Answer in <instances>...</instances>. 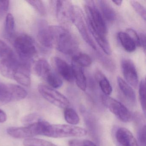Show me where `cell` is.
Instances as JSON below:
<instances>
[{
  "instance_id": "obj_27",
  "label": "cell",
  "mask_w": 146,
  "mask_h": 146,
  "mask_svg": "<svg viewBox=\"0 0 146 146\" xmlns=\"http://www.w3.org/2000/svg\"><path fill=\"white\" fill-rule=\"evenodd\" d=\"M24 146H57L46 140L37 138H27L24 141Z\"/></svg>"
},
{
  "instance_id": "obj_36",
  "label": "cell",
  "mask_w": 146,
  "mask_h": 146,
  "mask_svg": "<svg viewBox=\"0 0 146 146\" xmlns=\"http://www.w3.org/2000/svg\"><path fill=\"white\" fill-rule=\"evenodd\" d=\"M7 119V116L5 111L0 109V123L5 122Z\"/></svg>"
},
{
  "instance_id": "obj_17",
  "label": "cell",
  "mask_w": 146,
  "mask_h": 146,
  "mask_svg": "<svg viewBox=\"0 0 146 146\" xmlns=\"http://www.w3.org/2000/svg\"><path fill=\"white\" fill-rule=\"evenodd\" d=\"M117 83L121 93L127 100L132 103L136 102V94L131 86L120 77L117 78Z\"/></svg>"
},
{
  "instance_id": "obj_34",
  "label": "cell",
  "mask_w": 146,
  "mask_h": 146,
  "mask_svg": "<svg viewBox=\"0 0 146 146\" xmlns=\"http://www.w3.org/2000/svg\"><path fill=\"white\" fill-rule=\"evenodd\" d=\"M69 146H84L83 141L82 140L73 139L70 140L68 143Z\"/></svg>"
},
{
  "instance_id": "obj_20",
  "label": "cell",
  "mask_w": 146,
  "mask_h": 146,
  "mask_svg": "<svg viewBox=\"0 0 146 146\" xmlns=\"http://www.w3.org/2000/svg\"><path fill=\"white\" fill-rule=\"evenodd\" d=\"M34 70L38 76L44 79L52 69L46 59H40L35 64Z\"/></svg>"
},
{
  "instance_id": "obj_3",
  "label": "cell",
  "mask_w": 146,
  "mask_h": 146,
  "mask_svg": "<svg viewBox=\"0 0 146 146\" xmlns=\"http://www.w3.org/2000/svg\"><path fill=\"white\" fill-rule=\"evenodd\" d=\"M85 129L76 125L66 124H50L45 127L42 135L53 138L81 137L87 134Z\"/></svg>"
},
{
  "instance_id": "obj_30",
  "label": "cell",
  "mask_w": 146,
  "mask_h": 146,
  "mask_svg": "<svg viewBox=\"0 0 146 146\" xmlns=\"http://www.w3.org/2000/svg\"><path fill=\"white\" fill-rule=\"evenodd\" d=\"M27 2L33 7V8H35V10H36L40 15L43 16L46 14V8L44 4L41 1H28Z\"/></svg>"
},
{
  "instance_id": "obj_37",
  "label": "cell",
  "mask_w": 146,
  "mask_h": 146,
  "mask_svg": "<svg viewBox=\"0 0 146 146\" xmlns=\"http://www.w3.org/2000/svg\"><path fill=\"white\" fill-rule=\"evenodd\" d=\"M83 143L84 146H96L93 142L89 140H84L83 141Z\"/></svg>"
},
{
  "instance_id": "obj_29",
  "label": "cell",
  "mask_w": 146,
  "mask_h": 146,
  "mask_svg": "<svg viewBox=\"0 0 146 146\" xmlns=\"http://www.w3.org/2000/svg\"><path fill=\"white\" fill-rule=\"evenodd\" d=\"M130 4L137 14L144 20L146 21V13L145 7L140 3L135 1H130Z\"/></svg>"
},
{
  "instance_id": "obj_26",
  "label": "cell",
  "mask_w": 146,
  "mask_h": 146,
  "mask_svg": "<svg viewBox=\"0 0 146 146\" xmlns=\"http://www.w3.org/2000/svg\"><path fill=\"white\" fill-rule=\"evenodd\" d=\"M72 60L82 67H88L92 64V59L90 56L83 53H78L74 54L72 57Z\"/></svg>"
},
{
  "instance_id": "obj_9",
  "label": "cell",
  "mask_w": 146,
  "mask_h": 146,
  "mask_svg": "<svg viewBox=\"0 0 146 146\" xmlns=\"http://www.w3.org/2000/svg\"><path fill=\"white\" fill-rule=\"evenodd\" d=\"M54 2L57 19L61 22L71 21L74 6L69 1H54Z\"/></svg>"
},
{
  "instance_id": "obj_23",
  "label": "cell",
  "mask_w": 146,
  "mask_h": 146,
  "mask_svg": "<svg viewBox=\"0 0 146 146\" xmlns=\"http://www.w3.org/2000/svg\"><path fill=\"white\" fill-rule=\"evenodd\" d=\"M15 23L14 17L11 13L6 15L5 21V34L8 39L14 38L15 33Z\"/></svg>"
},
{
  "instance_id": "obj_12",
  "label": "cell",
  "mask_w": 146,
  "mask_h": 146,
  "mask_svg": "<svg viewBox=\"0 0 146 146\" xmlns=\"http://www.w3.org/2000/svg\"><path fill=\"white\" fill-rule=\"evenodd\" d=\"M7 133L16 138H30L38 135L36 122L20 127H11L7 129Z\"/></svg>"
},
{
  "instance_id": "obj_33",
  "label": "cell",
  "mask_w": 146,
  "mask_h": 146,
  "mask_svg": "<svg viewBox=\"0 0 146 146\" xmlns=\"http://www.w3.org/2000/svg\"><path fill=\"white\" fill-rule=\"evenodd\" d=\"M137 135L141 146H146V127L145 125L140 128Z\"/></svg>"
},
{
  "instance_id": "obj_2",
  "label": "cell",
  "mask_w": 146,
  "mask_h": 146,
  "mask_svg": "<svg viewBox=\"0 0 146 146\" xmlns=\"http://www.w3.org/2000/svg\"><path fill=\"white\" fill-rule=\"evenodd\" d=\"M13 38V46L19 59L30 63L37 53L34 39L25 34H20Z\"/></svg>"
},
{
  "instance_id": "obj_14",
  "label": "cell",
  "mask_w": 146,
  "mask_h": 146,
  "mask_svg": "<svg viewBox=\"0 0 146 146\" xmlns=\"http://www.w3.org/2000/svg\"><path fill=\"white\" fill-rule=\"evenodd\" d=\"M54 63L58 73L64 79L69 82H73L74 76L72 66L58 57L54 58Z\"/></svg>"
},
{
  "instance_id": "obj_16",
  "label": "cell",
  "mask_w": 146,
  "mask_h": 146,
  "mask_svg": "<svg viewBox=\"0 0 146 146\" xmlns=\"http://www.w3.org/2000/svg\"><path fill=\"white\" fill-rule=\"evenodd\" d=\"M88 26L90 32L92 34L97 43L102 51L108 55H110L111 52V46L107 39L106 36L97 31L90 26Z\"/></svg>"
},
{
  "instance_id": "obj_28",
  "label": "cell",
  "mask_w": 146,
  "mask_h": 146,
  "mask_svg": "<svg viewBox=\"0 0 146 146\" xmlns=\"http://www.w3.org/2000/svg\"><path fill=\"white\" fill-rule=\"evenodd\" d=\"M139 98L140 103L144 114H146V81L145 79H142L139 84Z\"/></svg>"
},
{
  "instance_id": "obj_18",
  "label": "cell",
  "mask_w": 146,
  "mask_h": 146,
  "mask_svg": "<svg viewBox=\"0 0 146 146\" xmlns=\"http://www.w3.org/2000/svg\"><path fill=\"white\" fill-rule=\"evenodd\" d=\"M17 58L13 49L0 39V62H9Z\"/></svg>"
},
{
  "instance_id": "obj_4",
  "label": "cell",
  "mask_w": 146,
  "mask_h": 146,
  "mask_svg": "<svg viewBox=\"0 0 146 146\" xmlns=\"http://www.w3.org/2000/svg\"><path fill=\"white\" fill-rule=\"evenodd\" d=\"M85 10L87 15V24L88 26L94 29L98 32L106 35L107 28L106 22L94 2L92 1H85Z\"/></svg>"
},
{
  "instance_id": "obj_15",
  "label": "cell",
  "mask_w": 146,
  "mask_h": 146,
  "mask_svg": "<svg viewBox=\"0 0 146 146\" xmlns=\"http://www.w3.org/2000/svg\"><path fill=\"white\" fill-rule=\"evenodd\" d=\"M74 79L78 87L82 91H85L87 88V79L82 67L74 61L72 62Z\"/></svg>"
},
{
  "instance_id": "obj_1",
  "label": "cell",
  "mask_w": 146,
  "mask_h": 146,
  "mask_svg": "<svg viewBox=\"0 0 146 146\" xmlns=\"http://www.w3.org/2000/svg\"><path fill=\"white\" fill-rule=\"evenodd\" d=\"M53 37L54 46L58 51L67 55L76 53L78 43L73 36L68 30L62 27L51 26Z\"/></svg>"
},
{
  "instance_id": "obj_32",
  "label": "cell",
  "mask_w": 146,
  "mask_h": 146,
  "mask_svg": "<svg viewBox=\"0 0 146 146\" xmlns=\"http://www.w3.org/2000/svg\"><path fill=\"white\" fill-rule=\"evenodd\" d=\"M10 1H0V19L3 17L9 9Z\"/></svg>"
},
{
  "instance_id": "obj_13",
  "label": "cell",
  "mask_w": 146,
  "mask_h": 146,
  "mask_svg": "<svg viewBox=\"0 0 146 146\" xmlns=\"http://www.w3.org/2000/svg\"><path fill=\"white\" fill-rule=\"evenodd\" d=\"M115 138L118 146H139L133 134L126 128H118L115 133Z\"/></svg>"
},
{
  "instance_id": "obj_11",
  "label": "cell",
  "mask_w": 146,
  "mask_h": 146,
  "mask_svg": "<svg viewBox=\"0 0 146 146\" xmlns=\"http://www.w3.org/2000/svg\"><path fill=\"white\" fill-rule=\"evenodd\" d=\"M37 38L41 46L46 49L54 47L53 37L51 29L45 21L41 22L37 32Z\"/></svg>"
},
{
  "instance_id": "obj_8",
  "label": "cell",
  "mask_w": 146,
  "mask_h": 146,
  "mask_svg": "<svg viewBox=\"0 0 146 146\" xmlns=\"http://www.w3.org/2000/svg\"><path fill=\"white\" fill-rule=\"evenodd\" d=\"M71 21L78 30L85 42L94 50H97L94 42L88 32V27L85 24L84 19L83 13L78 7L74 6Z\"/></svg>"
},
{
  "instance_id": "obj_24",
  "label": "cell",
  "mask_w": 146,
  "mask_h": 146,
  "mask_svg": "<svg viewBox=\"0 0 146 146\" xmlns=\"http://www.w3.org/2000/svg\"><path fill=\"white\" fill-rule=\"evenodd\" d=\"M64 117L66 121L71 125H76L80 122L79 116L72 108L67 107L65 108Z\"/></svg>"
},
{
  "instance_id": "obj_35",
  "label": "cell",
  "mask_w": 146,
  "mask_h": 146,
  "mask_svg": "<svg viewBox=\"0 0 146 146\" xmlns=\"http://www.w3.org/2000/svg\"><path fill=\"white\" fill-rule=\"evenodd\" d=\"M140 37V46L143 48L144 52L146 51V35L145 34L142 33L139 35Z\"/></svg>"
},
{
  "instance_id": "obj_10",
  "label": "cell",
  "mask_w": 146,
  "mask_h": 146,
  "mask_svg": "<svg viewBox=\"0 0 146 146\" xmlns=\"http://www.w3.org/2000/svg\"><path fill=\"white\" fill-rule=\"evenodd\" d=\"M121 67L126 82L132 87H136L138 83V77L133 62L129 59H123L121 62Z\"/></svg>"
},
{
  "instance_id": "obj_19",
  "label": "cell",
  "mask_w": 146,
  "mask_h": 146,
  "mask_svg": "<svg viewBox=\"0 0 146 146\" xmlns=\"http://www.w3.org/2000/svg\"><path fill=\"white\" fill-rule=\"evenodd\" d=\"M102 15L104 20L109 23H112L116 18V14L113 8L106 1H98Z\"/></svg>"
},
{
  "instance_id": "obj_22",
  "label": "cell",
  "mask_w": 146,
  "mask_h": 146,
  "mask_svg": "<svg viewBox=\"0 0 146 146\" xmlns=\"http://www.w3.org/2000/svg\"><path fill=\"white\" fill-rule=\"evenodd\" d=\"M95 78L104 95L109 96L112 92V88L106 76L100 71L95 73Z\"/></svg>"
},
{
  "instance_id": "obj_38",
  "label": "cell",
  "mask_w": 146,
  "mask_h": 146,
  "mask_svg": "<svg viewBox=\"0 0 146 146\" xmlns=\"http://www.w3.org/2000/svg\"><path fill=\"white\" fill-rule=\"evenodd\" d=\"M112 2L114 3L115 5L117 6H120L122 5L123 1H113Z\"/></svg>"
},
{
  "instance_id": "obj_25",
  "label": "cell",
  "mask_w": 146,
  "mask_h": 146,
  "mask_svg": "<svg viewBox=\"0 0 146 146\" xmlns=\"http://www.w3.org/2000/svg\"><path fill=\"white\" fill-rule=\"evenodd\" d=\"M44 80L49 84V87L54 89L59 88L63 85V81L59 76L52 70Z\"/></svg>"
},
{
  "instance_id": "obj_6",
  "label": "cell",
  "mask_w": 146,
  "mask_h": 146,
  "mask_svg": "<svg viewBox=\"0 0 146 146\" xmlns=\"http://www.w3.org/2000/svg\"><path fill=\"white\" fill-rule=\"evenodd\" d=\"M102 101L103 105L122 122L127 123L132 119L130 112L124 105L118 101L105 95L102 96Z\"/></svg>"
},
{
  "instance_id": "obj_21",
  "label": "cell",
  "mask_w": 146,
  "mask_h": 146,
  "mask_svg": "<svg viewBox=\"0 0 146 146\" xmlns=\"http://www.w3.org/2000/svg\"><path fill=\"white\" fill-rule=\"evenodd\" d=\"M117 37L120 44L126 52H132L135 50L137 47L135 44L126 32H119Z\"/></svg>"
},
{
  "instance_id": "obj_7",
  "label": "cell",
  "mask_w": 146,
  "mask_h": 146,
  "mask_svg": "<svg viewBox=\"0 0 146 146\" xmlns=\"http://www.w3.org/2000/svg\"><path fill=\"white\" fill-rule=\"evenodd\" d=\"M38 91L41 95L48 102L61 108H66L70 106L69 100L61 93L49 86L39 85Z\"/></svg>"
},
{
  "instance_id": "obj_5",
  "label": "cell",
  "mask_w": 146,
  "mask_h": 146,
  "mask_svg": "<svg viewBox=\"0 0 146 146\" xmlns=\"http://www.w3.org/2000/svg\"><path fill=\"white\" fill-rule=\"evenodd\" d=\"M28 93L24 88L12 84L0 82V103L7 104L25 99Z\"/></svg>"
},
{
  "instance_id": "obj_31",
  "label": "cell",
  "mask_w": 146,
  "mask_h": 146,
  "mask_svg": "<svg viewBox=\"0 0 146 146\" xmlns=\"http://www.w3.org/2000/svg\"><path fill=\"white\" fill-rule=\"evenodd\" d=\"M125 32L133 40L136 46H141L139 35H138L134 30L131 29H126Z\"/></svg>"
}]
</instances>
